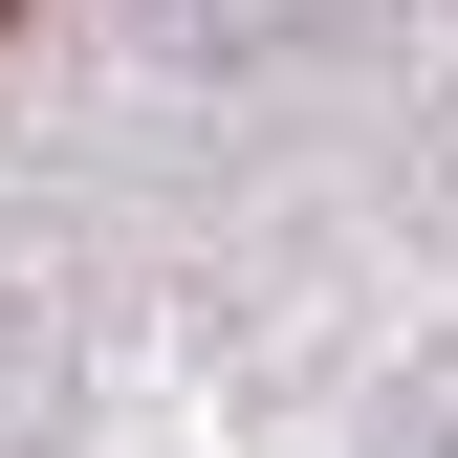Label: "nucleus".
I'll return each instance as SVG.
<instances>
[{
    "label": "nucleus",
    "mask_w": 458,
    "mask_h": 458,
    "mask_svg": "<svg viewBox=\"0 0 458 458\" xmlns=\"http://www.w3.org/2000/svg\"><path fill=\"white\" fill-rule=\"evenodd\" d=\"M0 22H22V0H0Z\"/></svg>",
    "instance_id": "obj_1"
}]
</instances>
